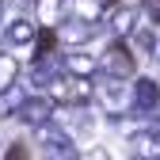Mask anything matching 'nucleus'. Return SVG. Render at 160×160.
I'll return each instance as SVG.
<instances>
[{
	"instance_id": "1",
	"label": "nucleus",
	"mask_w": 160,
	"mask_h": 160,
	"mask_svg": "<svg viewBox=\"0 0 160 160\" xmlns=\"http://www.w3.org/2000/svg\"><path fill=\"white\" fill-rule=\"evenodd\" d=\"M92 84H95V103L103 107L114 122H122L126 111H133V84L114 80V76H103V72H99Z\"/></svg>"
},
{
	"instance_id": "2",
	"label": "nucleus",
	"mask_w": 160,
	"mask_h": 160,
	"mask_svg": "<svg viewBox=\"0 0 160 160\" xmlns=\"http://www.w3.org/2000/svg\"><path fill=\"white\" fill-rule=\"evenodd\" d=\"M99 72L103 76H114V80H130L137 72V53L130 50L126 38H111L99 53Z\"/></svg>"
},
{
	"instance_id": "3",
	"label": "nucleus",
	"mask_w": 160,
	"mask_h": 160,
	"mask_svg": "<svg viewBox=\"0 0 160 160\" xmlns=\"http://www.w3.org/2000/svg\"><path fill=\"white\" fill-rule=\"evenodd\" d=\"M50 99H53L57 107H88L92 99H95V84L84 80V76L61 72V76L53 80V88H50Z\"/></svg>"
},
{
	"instance_id": "4",
	"label": "nucleus",
	"mask_w": 160,
	"mask_h": 160,
	"mask_svg": "<svg viewBox=\"0 0 160 160\" xmlns=\"http://www.w3.org/2000/svg\"><path fill=\"white\" fill-rule=\"evenodd\" d=\"M95 34H99V23L80 19V15H65V23L57 27V38H61V46H69V50H84Z\"/></svg>"
},
{
	"instance_id": "5",
	"label": "nucleus",
	"mask_w": 160,
	"mask_h": 160,
	"mask_svg": "<svg viewBox=\"0 0 160 160\" xmlns=\"http://www.w3.org/2000/svg\"><path fill=\"white\" fill-rule=\"evenodd\" d=\"M53 122L61 126L69 137H92L95 133V114L88 107H57Z\"/></svg>"
},
{
	"instance_id": "6",
	"label": "nucleus",
	"mask_w": 160,
	"mask_h": 160,
	"mask_svg": "<svg viewBox=\"0 0 160 160\" xmlns=\"http://www.w3.org/2000/svg\"><path fill=\"white\" fill-rule=\"evenodd\" d=\"M53 114H57V103H53L50 95H31L27 103H23V111H19V122L31 126V130H42V126L53 122Z\"/></svg>"
},
{
	"instance_id": "7",
	"label": "nucleus",
	"mask_w": 160,
	"mask_h": 160,
	"mask_svg": "<svg viewBox=\"0 0 160 160\" xmlns=\"http://www.w3.org/2000/svg\"><path fill=\"white\" fill-rule=\"evenodd\" d=\"M160 107V80H152V76H141L133 84V111L137 114H152Z\"/></svg>"
},
{
	"instance_id": "8",
	"label": "nucleus",
	"mask_w": 160,
	"mask_h": 160,
	"mask_svg": "<svg viewBox=\"0 0 160 160\" xmlns=\"http://www.w3.org/2000/svg\"><path fill=\"white\" fill-rule=\"evenodd\" d=\"M61 65H65L69 76H84V80H95V76H99V57H92V53H84V50H69V53L61 57Z\"/></svg>"
},
{
	"instance_id": "9",
	"label": "nucleus",
	"mask_w": 160,
	"mask_h": 160,
	"mask_svg": "<svg viewBox=\"0 0 160 160\" xmlns=\"http://www.w3.org/2000/svg\"><path fill=\"white\" fill-rule=\"evenodd\" d=\"M65 72L61 65V57H34V65H31V84H42V88H53V80Z\"/></svg>"
},
{
	"instance_id": "10",
	"label": "nucleus",
	"mask_w": 160,
	"mask_h": 160,
	"mask_svg": "<svg viewBox=\"0 0 160 160\" xmlns=\"http://www.w3.org/2000/svg\"><path fill=\"white\" fill-rule=\"evenodd\" d=\"M34 38H38V23H31V19H12L4 27V42L8 46H31L34 50Z\"/></svg>"
},
{
	"instance_id": "11",
	"label": "nucleus",
	"mask_w": 160,
	"mask_h": 160,
	"mask_svg": "<svg viewBox=\"0 0 160 160\" xmlns=\"http://www.w3.org/2000/svg\"><path fill=\"white\" fill-rule=\"evenodd\" d=\"M111 34L114 38H130L133 34V27H137V8H130V4H118L114 12H111Z\"/></svg>"
},
{
	"instance_id": "12",
	"label": "nucleus",
	"mask_w": 160,
	"mask_h": 160,
	"mask_svg": "<svg viewBox=\"0 0 160 160\" xmlns=\"http://www.w3.org/2000/svg\"><path fill=\"white\" fill-rule=\"evenodd\" d=\"M27 88L23 84H12V88H4L0 92V122H4V118H15L19 111H23V103H27Z\"/></svg>"
},
{
	"instance_id": "13",
	"label": "nucleus",
	"mask_w": 160,
	"mask_h": 160,
	"mask_svg": "<svg viewBox=\"0 0 160 160\" xmlns=\"http://www.w3.org/2000/svg\"><path fill=\"white\" fill-rule=\"evenodd\" d=\"M126 42H130L133 53H156V27H152V23H137Z\"/></svg>"
},
{
	"instance_id": "14",
	"label": "nucleus",
	"mask_w": 160,
	"mask_h": 160,
	"mask_svg": "<svg viewBox=\"0 0 160 160\" xmlns=\"http://www.w3.org/2000/svg\"><path fill=\"white\" fill-rule=\"evenodd\" d=\"M133 160H160V133L145 130L133 137Z\"/></svg>"
},
{
	"instance_id": "15",
	"label": "nucleus",
	"mask_w": 160,
	"mask_h": 160,
	"mask_svg": "<svg viewBox=\"0 0 160 160\" xmlns=\"http://www.w3.org/2000/svg\"><path fill=\"white\" fill-rule=\"evenodd\" d=\"M42 160H80V152L72 145V137H57V141L42 145Z\"/></svg>"
},
{
	"instance_id": "16",
	"label": "nucleus",
	"mask_w": 160,
	"mask_h": 160,
	"mask_svg": "<svg viewBox=\"0 0 160 160\" xmlns=\"http://www.w3.org/2000/svg\"><path fill=\"white\" fill-rule=\"evenodd\" d=\"M57 46H61L57 31H53V27H38V38H34V53H31V57H50V53H57Z\"/></svg>"
},
{
	"instance_id": "17",
	"label": "nucleus",
	"mask_w": 160,
	"mask_h": 160,
	"mask_svg": "<svg viewBox=\"0 0 160 160\" xmlns=\"http://www.w3.org/2000/svg\"><path fill=\"white\" fill-rule=\"evenodd\" d=\"M103 4H107V0H72V15L99 23V12H103Z\"/></svg>"
},
{
	"instance_id": "18",
	"label": "nucleus",
	"mask_w": 160,
	"mask_h": 160,
	"mask_svg": "<svg viewBox=\"0 0 160 160\" xmlns=\"http://www.w3.org/2000/svg\"><path fill=\"white\" fill-rule=\"evenodd\" d=\"M15 76H19V61H15L12 53H0V92L12 88V84H15Z\"/></svg>"
},
{
	"instance_id": "19",
	"label": "nucleus",
	"mask_w": 160,
	"mask_h": 160,
	"mask_svg": "<svg viewBox=\"0 0 160 160\" xmlns=\"http://www.w3.org/2000/svg\"><path fill=\"white\" fill-rule=\"evenodd\" d=\"M4 160H31V145L27 141H12L8 152H4Z\"/></svg>"
},
{
	"instance_id": "20",
	"label": "nucleus",
	"mask_w": 160,
	"mask_h": 160,
	"mask_svg": "<svg viewBox=\"0 0 160 160\" xmlns=\"http://www.w3.org/2000/svg\"><path fill=\"white\" fill-rule=\"evenodd\" d=\"M80 160H111V152H107L103 145H92V149H84V152H80Z\"/></svg>"
},
{
	"instance_id": "21",
	"label": "nucleus",
	"mask_w": 160,
	"mask_h": 160,
	"mask_svg": "<svg viewBox=\"0 0 160 160\" xmlns=\"http://www.w3.org/2000/svg\"><path fill=\"white\" fill-rule=\"evenodd\" d=\"M141 4H145V12H149V23L156 27V23H160V0H141Z\"/></svg>"
},
{
	"instance_id": "22",
	"label": "nucleus",
	"mask_w": 160,
	"mask_h": 160,
	"mask_svg": "<svg viewBox=\"0 0 160 160\" xmlns=\"http://www.w3.org/2000/svg\"><path fill=\"white\" fill-rule=\"evenodd\" d=\"M0 19H4V0H0Z\"/></svg>"
},
{
	"instance_id": "23",
	"label": "nucleus",
	"mask_w": 160,
	"mask_h": 160,
	"mask_svg": "<svg viewBox=\"0 0 160 160\" xmlns=\"http://www.w3.org/2000/svg\"><path fill=\"white\" fill-rule=\"evenodd\" d=\"M107 4H114V8H118V0H107Z\"/></svg>"
}]
</instances>
